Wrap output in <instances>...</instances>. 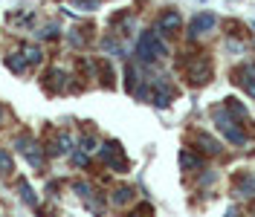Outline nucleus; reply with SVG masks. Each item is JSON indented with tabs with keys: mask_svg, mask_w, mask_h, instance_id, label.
Wrapping results in <instances>:
<instances>
[{
	"mask_svg": "<svg viewBox=\"0 0 255 217\" xmlns=\"http://www.w3.org/2000/svg\"><path fill=\"white\" fill-rule=\"evenodd\" d=\"M136 52H139L142 61H157L159 55H165V47H162V41L157 38V32H142Z\"/></svg>",
	"mask_w": 255,
	"mask_h": 217,
	"instance_id": "nucleus-1",
	"label": "nucleus"
},
{
	"mask_svg": "<svg viewBox=\"0 0 255 217\" xmlns=\"http://www.w3.org/2000/svg\"><path fill=\"white\" fill-rule=\"evenodd\" d=\"M212 61L209 58H191L189 64H186V78H189L191 84H197V87H203L209 78H212Z\"/></svg>",
	"mask_w": 255,
	"mask_h": 217,
	"instance_id": "nucleus-2",
	"label": "nucleus"
},
{
	"mask_svg": "<svg viewBox=\"0 0 255 217\" xmlns=\"http://www.w3.org/2000/svg\"><path fill=\"white\" fill-rule=\"evenodd\" d=\"M215 23H218V17L212 15V12H203V15H194L189 23V35H203V32H212L215 29Z\"/></svg>",
	"mask_w": 255,
	"mask_h": 217,
	"instance_id": "nucleus-3",
	"label": "nucleus"
},
{
	"mask_svg": "<svg viewBox=\"0 0 255 217\" xmlns=\"http://www.w3.org/2000/svg\"><path fill=\"white\" fill-rule=\"evenodd\" d=\"M232 188H235V194H241V197H253L255 194V174H238L235 180H232Z\"/></svg>",
	"mask_w": 255,
	"mask_h": 217,
	"instance_id": "nucleus-4",
	"label": "nucleus"
},
{
	"mask_svg": "<svg viewBox=\"0 0 255 217\" xmlns=\"http://www.w3.org/2000/svg\"><path fill=\"white\" fill-rule=\"evenodd\" d=\"M191 139H194V145H200V151H203V154H221V142L212 139L209 133H194Z\"/></svg>",
	"mask_w": 255,
	"mask_h": 217,
	"instance_id": "nucleus-5",
	"label": "nucleus"
},
{
	"mask_svg": "<svg viewBox=\"0 0 255 217\" xmlns=\"http://www.w3.org/2000/svg\"><path fill=\"white\" fill-rule=\"evenodd\" d=\"M180 23H183V17L177 15V12H165V15L159 17V29H165V35L180 32Z\"/></svg>",
	"mask_w": 255,
	"mask_h": 217,
	"instance_id": "nucleus-6",
	"label": "nucleus"
},
{
	"mask_svg": "<svg viewBox=\"0 0 255 217\" xmlns=\"http://www.w3.org/2000/svg\"><path fill=\"white\" fill-rule=\"evenodd\" d=\"M180 165L183 168H200V156H194V154H180Z\"/></svg>",
	"mask_w": 255,
	"mask_h": 217,
	"instance_id": "nucleus-7",
	"label": "nucleus"
},
{
	"mask_svg": "<svg viewBox=\"0 0 255 217\" xmlns=\"http://www.w3.org/2000/svg\"><path fill=\"white\" fill-rule=\"evenodd\" d=\"M128 200H130V188H119L113 194V203H128Z\"/></svg>",
	"mask_w": 255,
	"mask_h": 217,
	"instance_id": "nucleus-8",
	"label": "nucleus"
},
{
	"mask_svg": "<svg viewBox=\"0 0 255 217\" xmlns=\"http://www.w3.org/2000/svg\"><path fill=\"white\" fill-rule=\"evenodd\" d=\"M6 171H12V159H9V154H0V174H6Z\"/></svg>",
	"mask_w": 255,
	"mask_h": 217,
	"instance_id": "nucleus-9",
	"label": "nucleus"
}]
</instances>
